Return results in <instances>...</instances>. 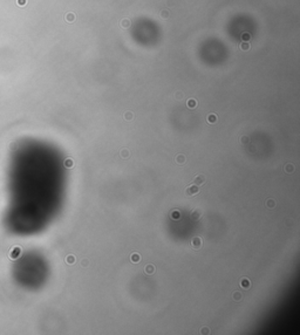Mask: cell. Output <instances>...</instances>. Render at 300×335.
<instances>
[{
  "mask_svg": "<svg viewBox=\"0 0 300 335\" xmlns=\"http://www.w3.org/2000/svg\"><path fill=\"white\" fill-rule=\"evenodd\" d=\"M198 192H199V189H198L197 185H195V184H191V185H189L185 189L186 196H194V194H197Z\"/></svg>",
  "mask_w": 300,
  "mask_h": 335,
  "instance_id": "1",
  "label": "cell"
},
{
  "mask_svg": "<svg viewBox=\"0 0 300 335\" xmlns=\"http://www.w3.org/2000/svg\"><path fill=\"white\" fill-rule=\"evenodd\" d=\"M202 214H203V211L200 210V209H195V210H192L191 213H190V218L196 222V220H199V219L202 218Z\"/></svg>",
  "mask_w": 300,
  "mask_h": 335,
  "instance_id": "2",
  "label": "cell"
},
{
  "mask_svg": "<svg viewBox=\"0 0 300 335\" xmlns=\"http://www.w3.org/2000/svg\"><path fill=\"white\" fill-rule=\"evenodd\" d=\"M206 183V177L204 175H197L194 179V184L197 186H200V185H204Z\"/></svg>",
  "mask_w": 300,
  "mask_h": 335,
  "instance_id": "3",
  "label": "cell"
},
{
  "mask_svg": "<svg viewBox=\"0 0 300 335\" xmlns=\"http://www.w3.org/2000/svg\"><path fill=\"white\" fill-rule=\"evenodd\" d=\"M191 246L194 247L195 250L200 248V247H202V238H200V237H195L191 240Z\"/></svg>",
  "mask_w": 300,
  "mask_h": 335,
  "instance_id": "4",
  "label": "cell"
},
{
  "mask_svg": "<svg viewBox=\"0 0 300 335\" xmlns=\"http://www.w3.org/2000/svg\"><path fill=\"white\" fill-rule=\"evenodd\" d=\"M144 272H145V274H148V275L154 274V272H155V266H154L153 264H148V265L144 267Z\"/></svg>",
  "mask_w": 300,
  "mask_h": 335,
  "instance_id": "5",
  "label": "cell"
},
{
  "mask_svg": "<svg viewBox=\"0 0 300 335\" xmlns=\"http://www.w3.org/2000/svg\"><path fill=\"white\" fill-rule=\"evenodd\" d=\"M240 286H242L244 289H247V288H250V286H251V283H250V280L247 279V278H243L242 280H240Z\"/></svg>",
  "mask_w": 300,
  "mask_h": 335,
  "instance_id": "6",
  "label": "cell"
},
{
  "mask_svg": "<svg viewBox=\"0 0 300 335\" xmlns=\"http://www.w3.org/2000/svg\"><path fill=\"white\" fill-rule=\"evenodd\" d=\"M217 120H218L217 115H215V114H210V115L208 116V118H206V121H208V123H210V124H213V123H216L217 122Z\"/></svg>",
  "mask_w": 300,
  "mask_h": 335,
  "instance_id": "7",
  "label": "cell"
},
{
  "mask_svg": "<svg viewBox=\"0 0 300 335\" xmlns=\"http://www.w3.org/2000/svg\"><path fill=\"white\" fill-rule=\"evenodd\" d=\"M186 105H188V108L194 109L197 107V101L195 100V99H190V100H188V102H186Z\"/></svg>",
  "mask_w": 300,
  "mask_h": 335,
  "instance_id": "8",
  "label": "cell"
},
{
  "mask_svg": "<svg viewBox=\"0 0 300 335\" xmlns=\"http://www.w3.org/2000/svg\"><path fill=\"white\" fill-rule=\"evenodd\" d=\"M176 162H177V164H184L185 163V156L184 155H177V157H176Z\"/></svg>",
  "mask_w": 300,
  "mask_h": 335,
  "instance_id": "9",
  "label": "cell"
},
{
  "mask_svg": "<svg viewBox=\"0 0 300 335\" xmlns=\"http://www.w3.org/2000/svg\"><path fill=\"white\" fill-rule=\"evenodd\" d=\"M285 171H286L287 174H292V172L294 171V165L291 163L286 164V165H285Z\"/></svg>",
  "mask_w": 300,
  "mask_h": 335,
  "instance_id": "10",
  "label": "cell"
},
{
  "mask_svg": "<svg viewBox=\"0 0 300 335\" xmlns=\"http://www.w3.org/2000/svg\"><path fill=\"white\" fill-rule=\"evenodd\" d=\"M130 260L133 261V263H138V261L141 260V255L137 254V253H133L130 257Z\"/></svg>",
  "mask_w": 300,
  "mask_h": 335,
  "instance_id": "11",
  "label": "cell"
},
{
  "mask_svg": "<svg viewBox=\"0 0 300 335\" xmlns=\"http://www.w3.org/2000/svg\"><path fill=\"white\" fill-rule=\"evenodd\" d=\"M123 117H124L125 121H131V120L134 118V114L131 113V111H125L124 115H123Z\"/></svg>",
  "mask_w": 300,
  "mask_h": 335,
  "instance_id": "12",
  "label": "cell"
},
{
  "mask_svg": "<svg viewBox=\"0 0 300 335\" xmlns=\"http://www.w3.org/2000/svg\"><path fill=\"white\" fill-rule=\"evenodd\" d=\"M266 206L269 209H273L275 206V200L274 199H271V198H270V199H267L266 200Z\"/></svg>",
  "mask_w": 300,
  "mask_h": 335,
  "instance_id": "13",
  "label": "cell"
},
{
  "mask_svg": "<svg viewBox=\"0 0 300 335\" xmlns=\"http://www.w3.org/2000/svg\"><path fill=\"white\" fill-rule=\"evenodd\" d=\"M129 26H130V20L129 19H123L122 21H121V27L129 28Z\"/></svg>",
  "mask_w": 300,
  "mask_h": 335,
  "instance_id": "14",
  "label": "cell"
},
{
  "mask_svg": "<svg viewBox=\"0 0 300 335\" xmlns=\"http://www.w3.org/2000/svg\"><path fill=\"white\" fill-rule=\"evenodd\" d=\"M232 298H233L234 301H240V300L243 299V295H242V293H239V292H234Z\"/></svg>",
  "mask_w": 300,
  "mask_h": 335,
  "instance_id": "15",
  "label": "cell"
},
{
  "mask_svg": "<svg viewBox=\"0 0 300 335\" xmlns=\"http://www.w3.org/2000/svg\"><path fill=\"white\" fill-rule=\"evenodd\" d=\"M240 49H242V50H249V49H250V45H249V42H247V41H243L242 44H240Z\"/></svg>",
  "mask_w": 300,
  "mask_h": 335,
  "instance_id": "16",
  "label": "cell"
},
{
  "mask_svg": "<svg viewBox=\"0 0 300 335\" xmlns=\"http://www.w3.org/2000/svg\"><path fill=\"white\" fill-rule=\"evenodd\" d=\"M179 217H181V213L178 212V211H172L171 212V218L172 219L177 220V219H179Z\"/></svg>",
  "mask_w": 300,
  "mask_h": 335,
  "instance_id": "17",
  "label": "cell"
},
{
  "mask_svg": "<svg viewBox=\"0 0 300 335\" xmlns=\"http://www.w3.org/2000/svg\"><path fill=\"white\" fill-rule=\"evenodd\" d=\"M120 155H121V157L122 158H128L129 157V151L127 149H123V150H121Z\"/></svg>",
  "mask_w": 300,
  "mask_h": 335,
  "instance_id": "18",
  "label": "cell"
},
{
  "mask_svg": "<svg viewBox=\"0 0 300 335\" xmlns=\"http://www.w3.org/2000/svg\"><path fill=\"white\" fill-rule=\"evenodd\" d=\"M66 20H67V21H69V22L75 21V15L73 13H68L66 15Z\"/></svg>",
  "mask_w": 300,
  "mask_h": 335,
  "instance_id": "19",
  "label": "cell"
},
{
  "mask_svg": "<svg viewBox=\"0 0 300 335\" xmlns=\"http://www.w3.org/2000/svg\"><path fill=\"white\" fill-rule=\"evenodd\" d=\"M66 261L69 264V265H72V264L75 263V257H74V255H68V257H67V259H66Z\"/></svg>",
  "mask_w": 300,
  "mask_h": 335,
  "instance_id": "20",
  "label": "cell"
},
{
  "mask_svg": "<svg viewBox=\"0 0 300 335\" xmlns=\"http://www.w3.org/2000/svg\"><path fill=\"white\" fill-rule=\"evenodd\" d=\"M250 39H251V36H250V34L249 33H243L242 34V40L243 41H249Z\"/></svg>",
  "mask_w": 300,
  "mask_h": 335,
  "instance_id": "21",
  "label": "cell"
},
{
  "mask_svg": "<svg viewBox=\"0 0 300 335\" xmlns=\"http://www.w3.org/2000/svg\"><path fill=\"white\" fill-rule=\"evenodd\" d=\"M161 15L164 19H168V18H169V11H168V9H163V11L161 12Z\"/></svg>",
  "mask_w": 300,
  "mask_h": 335,
  "instance_id": "22",
  "label": "cell"
},
{
  "mask_svg": "<svg viewBox=\"0 0 300 335\" xmlns=\"http://www.w3.org/2000/svg\"><path fill=\"white\" fill-rule=\"evenodd\" d=\"M65 166H67V168H70V166H73V161L70 159V158H67L66 161H65Z\"/></svg>",
  "mask_w": 300,
  "mask_h": 335,
  "instance_id": "23",
  "label": "cell"
},
{
  "mask_svg": "<svg viewBox=\"0 0 300 335\" xmlns=\"http://www.w3.org/2000/svg\"><path fill=\"white\" fill-rule=\"evenodd\" d=\"M240 142H242L243 144L249 143V137H246V136H242V137H240Z\"/></svg>",
  "mask_w": 300,
  "mask_h": 335,
  "instance_id": "24",
  "label": "cell"
},
{
  "mask_svg": "<svg viewBox=\"0 0 300 335\" xmlns=\"http://www.w3.org/2000/svg\"><path fill=\"white\" fill-rule=\"evenodd\" d=\"M88 264H89L88 259H83V260L81 261V265L83 266V267H87V266H88Z\"/></svg>",
  "mask_w": 300,
  "mask_h": 335,
  "instance_id": "25",
  "label": "cell"
},
{
  "mask_svg": "<svg viewBox=\"0 0 300 335\" xmlns=\"http://www.w3.org/2000/svg\"><path fill=\"white\" fill-rule=\"evenodd\" d=\"M200 333H202V334H209V333H210V330H209V328H208V327H206V328H205V327H204V328H202V330H200Z\"/></svg>",
  "mask_w": 300,
  "mask_h": 335,
  "instance_id": "26",
  "label": "cell"
},
{
  "mask_svg": "<svg viewBox=\"0 0 300 335\" xmlns=\"http://www.w3.org/2000/svg\"><path fill=\"white\" fill-rule=\"evenodd\" d=\"M182 97H183V94H182V93H177V94H176V99H178V100H181Z\"/></svg>",
  "mask_w": 300,
  "mask_h": 335,
  "instance_id": "27",
  "label": "cell"
}]
</instances>
